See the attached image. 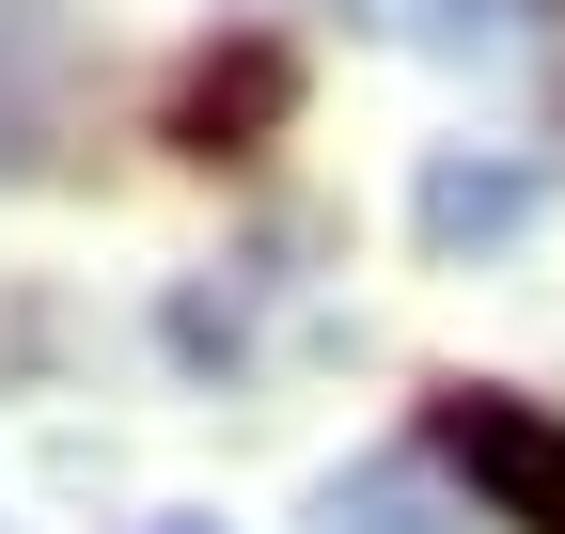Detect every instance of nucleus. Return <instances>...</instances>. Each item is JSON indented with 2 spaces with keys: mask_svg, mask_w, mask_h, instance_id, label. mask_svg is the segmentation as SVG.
Returning a JSON list of instances; mask_svg holds the SVG:
<instances>
[{
  "mask_svg": "<svg viewBox=\"0 0 565 534\" xmlns=\"http://www.w3.org/2000/svg\"><path fill=\"white\" fill-rule=\"evenodd\" d=\"M377 47H424V63H534L550 47V0H362Z\"/></svg>",
  "mask_w": 565,
  "mask_h": 534,
  "instance_id": "20e7f679",
  "label": "nucleus"
},
{
  "mask_svg": "<svg viewBox=\"0 0 565 534\" xmlns=\"http://www.w3.org/2000/svg\"><path fill=\"white\" fill-rule=\"evenodd\" d=\"M330 534H440V519H424L408 472H362V488H330Z\"/></svg>",
  "mask_w": 565,
  "mask_h": 534,
  "instance_id": "423d86ee",
  "label": "nucleus"
},
{
  "mask_svg": "<svg viewBox=\"0 0 565 534\" xmlns=\"http://www.w3.org/2000/svg\"><path fill=\"white\" fill-rule=\"evenodd\" d=\"M282 126H299V47L282 32H236V47H204L173 79V142L189 158H252V142H282Z\"/></svg>",
  "mask_w": 565,
  "mask_h": 534,
  "instance_id": "f03ea898",
  "label": "nucleus"
},
{
  "mask_svg": "<svg viewBox=\"0 0 565 534\" xmlns=\"http://www.w3.org/2000/svg\"><path fill=\"white\" fill-rule=\"evenodd\" d=\"M63 63V0H17L0 17V173H32V79Z\"/></svg>",
  "mask_w": 565,
  "mask_h": 534,
  "instance_id": "39448f33",
  "label": "nucleus"
},
{
  "mask_svg": "<svg viewBox=\"0 0 565 534\" xmlns=\"http://www.w3.org/2000/svg\"><path fill=\"white\" fill-rule=\"evenodd\" d=\"M408 221H424V252H503V236L550 221V173L534 158H424Z\"/></svg>",
  "mask_w": 565,
  "mask_h": 534,
  "instance_id": "7ed1b4c3",
  "label": "nucleus"
},
{
  "mask_svg": "<svg viewBox=\"0 0 565 534\" xmlns=\"http://www.w3.org/2000/svg\"><path fill=\"white\" fill-rule=\"evenodd\" d=\"M440 472L503 534H565V409H534V393H440Z\"/></svg>",
  "mask_w": 565,
  "mask_h": 534,
  "instance_id": "f257e3e1",
  "label": "nucleus"
}]
</instances>
